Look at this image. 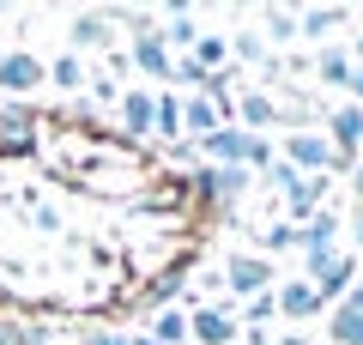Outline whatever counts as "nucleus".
<instances>
[{
    "mask_svg": "<svg viewBox=\"0 0 363 345\" xmlns=\"http://www.w3.org/2000/svg\"><path fill=\"white\" fill-rule=\"evenodd\" d=\"M279 164H291L297 176H333V146H327V133L297 128V133H285V146H279Z\"/></svg>",
    "mask_w": 363,
    "mask_h": 345,
    "instance_id": "f257e3e1",
    "label": "nucleus"
},
{
    "mask_svg": "<svg viewBox=\"0 0 363 345\" xmlns=\"http://www.w3.org/2000/svg\"><path fill=\"white\" fill-rule=\"evenodd\" d=\"M255 170H242V164H200L194 170V194L200 200H242L248 188H255Z\"/></svg>",
    "mask_w": 363,
    "mask_h": 345,
    "instance_id": "f03ea898",
    "label": "nucleus"
},
{
    "mask_svg": "<svg viewBox=\"0 0 363 345\" xmlns=\"http://www.w3.org/2000/svg\"><path fill=\"white\" fill-rule=\"evenodd\" d=\"M37 85H49V61L30 49H6L0 55V91L6 97H30Z\"/></svg>",
    "mask_w": 363,
    "mask_h": 345,
    "instance_id": "7ed1b4c3",
    "label": "nucleus"
},
{
    "mask_svg": "<svg viewBox=\"0 0 363 345\" xmlns=\"http://www.w3.org/2000/svg\"><path fill=\"white\" fill-rule=\"evenodd\" d=\"M224 285H230L236 303H248V297L272 291L279 273H272V261H260V255H230V261H224Z\"/></svg>",
    "mask_w": 363,
    "mask_h": 345,
    "instance_id": "20e7f679",
    "label": "nucleus"
},
{
    "mask_svg": "<svg viewBox=\"0 0 363 345\" xmlns=\"http://www.w3.org/2000/svg\"><path fill=\"white\" fill-rule=\"evenodd\" d=\"M236 333H242V327H236L230 303H212V309L194 303V309H188V339H194V345H230Z\"/></svg>",
    "mask_w": 363,
    "mask_h": 345,
    "instance_id": "39448f33",
    "label": "nucleus"
},
{
    "mask_svg": "<svg viewBox=\"0 0 363 345\" xmlns=\"http://www.w3.org/2000/svg\"><path fill=\"white\" fill-rule=\"evenodd\" d=\"M327 194H333V176H297V182L285 188V224L303 230V224L327 206Z\"/></svg>",
    "mask_w": 363,
    "mask_h": 345,
    "instance_id": "423d86ee",
    "label": "nucleus"
},
{
    "mask_svg": "<svg viewBox=\"0 0 363 345\" xmlns=\"http://www.w3.org/2000/svg\"><path fill=\"white\" fill-rule=\"evenodd\" d=\"M128 61L140 67V73H152L157 85H169V61H176V55L164 49V37H157V25H140L128 37Z\"/></svg>",
    "mask_w": 363,
    "mask_h": 345,
    "instance_id": "0eeeda50",
    "label": "nucleus"
},
{
    "mask_svg": "<svg viewBox=\"0 0 363 345\" xmlns=\"http://www.w3.org/2000/svg\"><path fill=\"white\" fill-rule=\"evenodd\" d=\"M248 146H255V133H242L236 121H224V128L206 133L194 152H200V164H242L248 170Z\"/></svg>",
    "mask_w": 363,
    "mask_h": 345,
    "instance_id": "6e6552de",
    "label": "nucleus"
},
{
    "mask_svg": "<svg viewBox=\"0 0 363 345\" xmlns=\"http://www.w3.org/2000/svg\"><path fill=\"white\" fill-rule=\"evenodd\" d=\"M315 297H321V309H333L339 303V297H345L351 291V285H357V255H351V248H339V255L333 261H327V267L321 273H315Z\"/></svg>",
    "mask_w": 363,
    "mask_h": 345,
    "instance_id": "1a4fd4ad",
    "label": "nucleus"
},
{
    "mask_svg": "<svg viewBox=\"0 0 363 345\" xmlns=\"http://www.w3.org/2000/svg\"><path fill=\"white\" fill-rule=\"evenodd\" d=\"M327 333H333V345H363V285H351L327 309Z\"/></svg>",
    "mask_w": 363,
    "mask_h": 345,
    "instance_id": "9d476101",
    "label": "nucleus"
},
{
    "mask_svg": "<svg viewBox=\"0 0 363 345\" xmlns=\"http://www.w3.org/2000/svg\"><path fill=\"white\" fill-rule=\"evenodd\" d=\"M279 121H285V115H279V97H272V91L248 85L242 97H236V128L242 133H267V128H279Z\"/></svg>",
    "mask_w": 363,
    "mask_h": 345,
    "instance_id": "9b49d317",
    "label": "nucleus"
},
{
    "mask_svg": "<svg viewBox=\"0 0 363 345\" xmlns=\"http://www.w3.org/2000/svg\"><path fill=\"white\" fill-rule=\"evenodd\" d=\"M152 109H157V85L121 91V133L128 140H152Z\"/></svg>",
    "mask_w": 363,
    "mask_h": 345,
    "instance_id": "f8f14e48",
    "label": "nucleus"
},
{
    "mask_svg": "<svg viewBox=\"0 0 363 345\" xmlns=\"http://www.w3.org/2000/svg\"><path fill=\"white\" fill-rule=\"evenodd\" d=\"M272 303H279V315H285V321H309V315H321V297H315L309 279H279V285H272Z\"/></svg>",
    "mask_w": 363,
    "mask_h": 345,
    "instance_id": "ddd939ff",
    "label": "nucleus"
},
{
    "mask_svg": "<svg viewBox=\"0 0 363 345\" xmlns=\"http://www.w3.org/2000/svg\"><path fill=\"white\" fill-rule=\"evenodd\" d=\"M67 37H73V49H109L116 43V18L109 13H73Z\"/></svg>",
    "mask_w": 363,
    "mask_h": 345,
    "instance_id": "4468645a",
    "label": "nucleus"
},
{
    "mask_svg": "<svg viewBox=\"0 0 363 345\" xmlns=\"http://www.w3.org/2000/svg\"><path fill=\"white\" fill-rule=\"evenodd\" d=\"M224 128V121H218V109H212V97H200V91H194V97H182V140H206V133H218Z\"/></svg>",
    "mask_w": 363,
    "mask_h": 345,
    "instance_id": "2eb2a0df",
    "label": "nucleus"
},
{
    "mask_svg": "<svg viewBox=\"0 0 363 345\" xmlns=\"http://www.w3.org/2000/svg\"><path fill=\"white\" fill-rule=\"evenodd\" d=\"M315 79H321V85H333V91H351V79H357V67H351L345 43H327V49L315 55Z\"/></svg>",
    "mask_w": 363,
    "mask_h": 345,
    "instance_id": "dca6fc26",
    "label": "nucleus"
},
{
    "mask_svg": "<svg viewBox=\"0 0 363 345\" xmlns=\"http://www.w3.org/2000/svg\"><path fill=\"white\" fill-rule=\"evenodd\" d=\"M164 49H182V55H194V43H200V25H194V13L188 6H164Z\"/></svg>",
    "mask_w": 363,
    "mask_h": 345,
    "instance_id": "f3484780",
    "label": "nucleus"
},
{
    "mask_svg": "<svg viewBox=\"0 0 363 345\" xmlns=\"http://www.w3.org/2000/svg\"><path fill=\"white\" fill-rule=\"evenodd\" d=\"M145 339H157V345H194L188 339V309H152V321H145Z\"/></svg>",
    "mask_w": 363,
    "mask_h": 345,
    "instance_id": "a211bd4d",
    "label": "nucleus"
},
{
    "mask_svg": "<svg viewBox=\"0 0 363 345\" xmlns=\"http://www.w3.org/2000/svg\"><path fill=\"white\" fill-rule=\"evenodd\" d=\"M152 140L182 146V97H176V91H157V109H152Z\"/></svg>",
    "mask_w": 363,
    "mask_h": 345,
    "instance_id": "6ab92c4d",
    "label": "nucleus"
},
{
    "mask_svg": "<svg viewBox=\"0 0 363 345\" xmlns=\"http://www.w3.org/2000/svg\"><path fill=\"white\" fill-rule=\"evenodd\" d=\"M345 6H309V13H297V37H333V31H345Z\"/></svg>",
    "mask_w": 363,
    "mask_h": 345,
    "instance_id": "aec40b11",
    "label": "nucleus"
},
{
    "mask_svg": "<svg viewBox=\"0 0 363 345\" xmlns=\"http://www.w3.org/2000/svg\"><path fill=\"white\" fill-rule=\"evenodd\" d=\"M260 37H267L272 49H291V43H297V13H291V6H267V13H260Z\"/></svg>",
    "mask_w": 363,
    "mask_h": 345,
    "instance_id": "412c9836",
    "label": "nucleus"
},
{
    "mask_svg": "<svg viewBox=\"0 0 363 345\" xmlns=\"http://www.w3.org/2000/svg\"><path fill=\"white\" fill-rule=\"evenodd\" d=\"M224 43H230V61H242V67H272L267 37H260V31H236V37H224Z\"/></svg>",
    "mask_w": 363,
    "mask_h": 345,
    "instance_id": "4be33fe9",
    "label": "nucleus"
},
{
    "mask_svg": "<svg viewBox=\"0 0 363 345\" xmlns=\"http://www.w3.org/2000/svg\"><path fill=\"white\" fill-rule=\"evenodd\" d=\"M49 85L55 91H79L85 85V61H79V55H55L49 61Z\"/></svg>",
    "mask_w": 363,
    "mask_h": 345,
    "instance_id": "5701e85b",
    "label": "nucleus"
},
{
    "mask_svg": "<svg viewBox=\"0 0 363 345\" xmlns=\"http://www.w3.org/2000/svg\"><path fill=\"white\" fill-rule=\"evenodd\" d=\"M224 61H230V43L224 37H200L194 43V67L200 73H224Z\"/></svg>",
    "mask_w": 363,
    "mask_h": 345,
    "instance_id": "b1692460",
    "label": "nucleus"
},
{
    "mask_svg": "<svg viewBox=\"0 0 363 345\" xmlns=\"http://www.w3.org/2000/svg\"><path fill=\"white\" fill-rule=\"evenodd\" d=\"M285 248H297V224H285V218H279V224L260 230V261H267V255H285Z\"/></svg>",
    "mask_w": 363,
    "mask_h": 345,
    "instance_id": "393cba45",
    "label": "nucleus"
},
{
    "mask_svg": "<svg viewBox=\"0 0 363 345\" xmlns=\"http://www.w3.org/2000/svg\"><path fill=\"white\" fill-rule=\"evenodd\" d=\"M242 315L255 321V327H260V321H272V315H279V303H272V291H260V297H248V303H242Z\"/></svg>",
    "mask_w": 363,
    "mask_h": 345,
    "instance_id": "a878e982",
    "label": "nucleus"
},
{
    "mask_svg": "<svg viewBox=\"0 0 363 345\" xmlns=\"http://www.w3.org/2000/svg\"><path fill=\"white\" fill-rule=\"evenodd\" d=\"M0 133H6V140H25V133H30V115L25 109H6V115H0Z\"/></svg>",
    "mask_w": 363,
    "mask_h": 345,
    "instance_id": "bb28decb",
    "label": "nucleus"
},
{
    "mask_svg": "<svg viewBox=\"0 0 363 345\" xmlns=\"http://www.w3.org/2000/svg\"><path fill=\"white\" fill-rule=\"evenodd\" d=\"M260 182H267V188H279V194H285L291 182H297V170H291V164H272V170H260Z\"/></svg>",
    "mask_w": 363,
    "mask_h": 345,
    "instance_id": "cd10ccee",
    "label": "nucleus"
},
{
    "mask_svg": "<svg viewBox=\"0 0 363 345\" xmlns=\"http://www.w3.org/2000/svg\"><path fill=\"white\" fill-rule=\"evenodd\" d=\"M85 85H91V97H97V103H121V85H116V79L97 73V79H85Z\"/></svg>",
    "mask_w": 363,
    "mask_h": 345,
    "instance_id": "c85d7f7f",
    "label": "nucleus"
},
{
    "mask_svg": "<svg viewBox=\"0 0 363 345\" xmlns=\"http://www.w3.org/2000/svg\"><path fill=\"white\" fill-rule=\"evenodd\" d=\"M345 230H351V255H357V248H363V206L351 212V224H345Z\"/></svg>",
    "mask_w": 363,
    "mask_h": 345,
    "instance_id": "c756f323",
    "label": "nucleus"
},
{
    "mask_svg": "<svg viewBox=\"0 0 363 345\" xmlns=\"http://www.w3.org/2000/svg\"><path fill=\"white\" fill-rule=\"evenodd\" d=\"M351 200H357V206H363V164H357V170H351Z\"/></svg>",
    "mask_w": 363,
    "mask_h": 345,
    "instance_id": "7c9ffc66",
    "label": "nucleus"
},
{
    "mask_svg": "<svg viewBox=\"0 0 363 345\" xmlns=\"http://www.w3.org/2000/svg\"><path fill=\"white\" fill-rule=\"evenodd\" d=\"M345 55H351V67H363V37H351V43H345Z\"/></svg>",
    "mask_w": 363,
    "mask_h": 345,
    "instance_id": "2f4dec72",
    "label": "nucleus"
},
{
    "mask_svg": "<svg viewBox=\"0 0 363 345\" xmlns=\"http://www.w3.org/2000/svg\"><path fill=\"white\" fill-rule=\"evenodd\" d=\"M91 345H128V333H97Z\"/></svg>",
    "mask_w": 363,
    "mask_h": 345,
    "instance_id": "473e14b6",
    "label": "nucleus"
},
{
    "mask_svg": "<svg viewBox=\"0 0 363 345\" xmlns=\"http://www.w3.org/2000/svg\"><path fill=\"white\" fill-rule=\"evenodd\" d=\"M351 103L363 109V67H357V79H351Z\"/></svg>",
    "mask_w": 363,
    "mask_h": 345,
    "instance_id": "72a5a7b5",
    "label": "nucleus"
},
{
    "mask_svg": "<svg viewBox=\"0 0 363 345\" xmlns=\"http://www.w3.org/2000/svg\"><path fill=\"white\" fill-rule=\"evenodd\" d=\"M128 345H157V339H145V333H133V339H128Z\"/></svg>",
    "mask_w": 363,
    "mask_h": 345,
    "instance_id": "f704fd0d",
    "label": "nucleus"
}]
</instances>
